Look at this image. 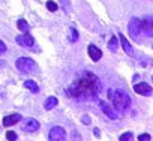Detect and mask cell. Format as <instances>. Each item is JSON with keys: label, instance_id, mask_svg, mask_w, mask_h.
I'll return each instance as SVG.
<instances>
[{"label": "cell", "instance_id": "obj_1", "mask_svg": "<svg viewBox=\"0 0 153 141\" xmlns=\"http://www.w3.org/2000/svg\"><path fill=\"white\" fill-rule=\"evenodd\" d=\"M101 87H102V84H101V80L98 78V75H95L90 70H84L69 86L68 95L78 101H92L99 95Z\"/></svg>", "mask_w": 153, "mask_h": 141}, {"label": "cell", "instance_id": "obj_2", "mask_svg": "<svg viewBox=\"0 0 153 141\" xmlns=\"http://www.w3.org/2000/svg\"><path fill=\"white\" fill-rule=\"evenodd\" d=\"M108 96L113 101V105H114V110L116 111L122 113V111H126V110L131 108V98H129V95L125 90H120V89H117L114 92L110 90L108 92Z\"/></svg>", "mask_w": 153, "mask_h": 141}, {"label": "cell", "instance_id": "obj_3", "mask_svg": "<svg viewBox=\"0 0 153 141\" xmlns=\"http://www.w3.org/2000/svg\"><path fill=\"white\" fill-rule=\"evenodd\" d=\"M15 66L20 72L23 74H30L36 69V63L30 59V57H20L17 62H15Z\"/></svg>", "mask_w": 153, "mask_h": 141}, {"label": "cell", "instance_id": "obj_4", "mask_svg": "<svg viewBox=\"0 0 153 141\" xmlns=\"http://www.w3.org/2000/svg\"><path fill=\"white\" fill-rule=\"evenodd\" d=\"M128 30H129V35H131L132 38H138L140 33L143 32V30H141V20L137 18V17L131 18V20H129V24H128Z\"/></svg>", "mask_w": 153, "mask_h": 141}, {"label": "cell", "instance_id": "obj_5", "mask_svg": "<svg viewBox=\"0 0 153 141\" xmlns=\"http://www.w3.org/2000/svg\"><path fill=\"white\" fill-rule=\"evenodd\" d=\"M48 140L50 141H66V132L62 126H54L51 128L50 134H48Z\"/></svg>", "mask_w": 153, "mask_h": 141}, {"label": "cell", "instance_id": "obj_6", "mask_svg": "<svg viewBox=\"0 0 153 141\" xmlns=\"http://www.w3.org/2000/svg\"><path fill=\"white\" fill-rule=\"evenodd\" d=\"M141 30L144 32L146 36H153V17L146 15L141 20Z\"/></svg>", "mask_w": 153, "mask_h": 141}, {"label": "cell", "instance_id": "obj_7", "mask_svg": "<svg viewBox=\"0 0 153 141\" xmlns=\"http://www.w3.org/2000/svg\"><path fill=\"white\" fill-rule=\"evenodd\" d=\"M39 122L36 120V119H24V122H23V131H26V132H29V134H33V132H36L38 129H39Z\"/></svg>", "mask_w": 153, "mask_h": 141}, {"label": "cell", "instance_id": "obj_8", "mask_svg": "<svg viewBox=\"0 0 153 141\" xmlns=\"http://www.w3.org/2000/svg\"><path fill=\"white\" fill-rule=\"evenodd\" d=\"M99 107H101L102 113H104L108 119H111V120H116V119H117V111H116L114 108H111L105 101H101V102H99Z\"/></svg>", "mask_w": 153, "mask_h": 141}, {"label": "cell", "instance_id": "obj_9", "mask_svg": "<svg viewBox=\"0 0 153 141\" xmlns=\"http://www.w3.org/2000/svg\"><path fill=\"white\" fill-rule=\"evenodd\" d=\"M134 90H135V93L143 95V96H150L152 95V87L147 83H138V84H135L134 86Z\"/></svg>", "mask_w": 153, "mask_h": 141}, {"label": "cell", "instance_id": "obj_10", "mask_svg": "<svg viewBox=\"0 0 153 141\" xmlns=\"http://www.w3.org/2000/svg\"><path fill=\"white\" fill-rule=\"evenodd\" d=\"M17 44L18 45H21V47H33L35 45V39L30 36V35H20V36H17Z\"/></svg>", "mask_w": 153, "mask_h": 141}, {"label": "cell", "instance_id": "obj_11", "mask_svg": "<svg viewBox=\"0 0 153 141\" xmlns=\"http://www.w3.org/2000/svg\"><path fill=\"white\" fill-rule=\"evenodd\" d=\"M87 53H89V57H90L93 62H98V60H101V57H102V51H101L96 45H93V44L89 45Z\"/></svg>", "mask_w": 153, "mask_h": 141}, {"label": "cell", "instance_id": "obj_12", "mask_svg": "<svg viewBox=\"0 0 153 141\" xmlns=\"http://www.w3.org/2000/svg\"><path fill=\"white\" fill-rule=\"evenodd\" d=\"M21 114H11V116H5L3 117V126H12V125H17L18 122H21Z\"/></svg>", "mask_w": 153, "mask_h": 141}, {"label": "cell", "instance_id": "obj_13", "mask_svg": "<svg viewBox=\"0 0 153 141\" xmlns=\"http://www.w3.org/2000/svg\"><path fill=\"white\" fill-rule=\"evenodd\" d=\"M119 39H120V42H122V47H123L125 53H126L128 56H134V48L131 47V44L128 42V39H126L122 33H119Z\"/></svg>", "mask_w": 153, "mask_h": 141}, {"label": "cell", "instance_id": "obj_14", "mask_svg": "<svg viewBox=\"0 0 153 141\" xmlns=\"http://www.w3.org/2000/svg\"><path fill=\"white\" fill-rule=\"evenodd\" d=\"M57 98L56 96H50V98H47L45 99V102H44V108L45 110H53L56 105H57Z\"/></svg>", "mask_w": 153, "mask_h": 141}, {"label": "cell", "instance_id": "obj_15", "mask_svg": "<svg viewBox=\"0 0 153 141\" xmlns=\"http://www.w3.org/2000/svg\"><path fill=\"white\" fill-rule=\"evenodd\" d=\"M117 48H119V39H117V36H111L108 41V50L111 53H116Z\"/></svg>", "mask_w": 153, "mask_h": 141}, {"label": "cell", "instance_id": "obj_16", "mask_svg": "<svg viewBox=\"0 0 153 141\" xmlns=\"http://www.w3.org/2000/svg\"><path fill=\"white\" fill-rule=\"evenodd\" d=\"M24 87H26L27 90L33 92V93H38V92H39V87H38V84H36L35 81H32V80H26V81H24Z\"/></svg>", "mask_w": 153, "mask_h": 141}, {"label": "cell", "instance_id": "obj_17", "mask_svg": "<svg viewBox=\"0 0 153 141\" xmlns=\"http://www.w3.org/2000/svg\"><path fill=\"white\" fill-rule=\"evenodd\" d=\"M17 26H18V29L23 32V35H26V33L29 32V29H30V27H29V23H27L26 20H23V18H21V20H18Z\"/></svg>", "mask_w": 153, "mask_h": 141}, {"label": "cell", "instance_id": "obj_18", "mask_svg": "<svg viewBox=\"0 0 153 141\" xmlns=\"http://www.w3.org/2000/svg\"><path fill=\"white\" fill-rule=\"evenodd\" d=\"M69 41L71 42H76V41H78V32H76V29L74 26L69 27Z\"/></svg>", "mask_w": 153, "mask_h": 141}, {"label": "cell", "instance_id": "obj_19", "mask_svg": "<svg viewBox=\"0 0 153 141\" xmlns=\"http://www.w3.org/2000/svg\"><path fill=\"white\" fill-rule=\"evenodd\" d=\"M47 8H48V11H51V12H56V11L59 9V6L53 2V0H48V2H47Z\"/></svg>", "mask_w": 153, "mask_h": 141}, {"label": "cell", "instance_id": "obj_20", "mask_svg": "<svg viewBox=\"0 0 153 141\" xmlns=\"http://www.w3.org/2000/svg\"><path fill=\"white\" fill-rule=\"evenodd\" d=\"M131 140H132V132H125L119 138V141H131Z\"/></svg>", "mask_w": 153, "mask_h": 141}, {"label": "cell", "instance_id": "obj_21", "mask_svg": "<svg viewBox=\"0 0 153 141\" xmlns=\"http://www.w3.org/2000/svg\"><path fill=\"white\" fill-rule=\"evenodd\" d=\"M71 137H72V141H81V135L78 131H72Z\"/></svg>", "mask_w": 153, "mask_h": 141}, {"label": "cell", "instance_id": "obj_22", "mask_svg": "<svg viewBox=\"0 0 153 141\" xmlns=\"http://www.w3.org/2000/svg\"><path fill=\"white\" fill-rule=\"evenodd\" d=\"M6 138H8L9 141H15V140H17V134L12 132V131H8V132H6Z\"/></svg>", "mask_w": 153, "mask_h": 141}, {"label": "cell", "instance_id": "obj_23", "mask_svg": "<svg viewBox=\"0 0 153 141\" xmlns=\"http://www.w3.org/2000/svg\"><path fill=\"white\" fill-rule=\"evenodd\" d=\"M138 140H140V141H150V135H149V134H141V135L138 137Z\"/></svg>", "mask_w": 153, "mask_h": 141}, {"label": "cell", "instance_id": "obj_24", "mask_svg": "<svg viewBox=\"0 0 153 141\" xmlns=\"http://www.w3.org/2000/svg\"><path fill=\"white\" fill-rule=\"evenodd\" d=\"M0 50H2V51H0V53H6V45H5V42L3 41H0Z\"/></svg>", "mask_w": 153, "mask_h": 141}, {"label": "cell", "instance_id": "obj_25", "mask_svg": "<svg viewBox=\"0 0 153 141\" xmlns=\"http://www.w3.org/2000/svg\"><path fill=\"white\" fill-rule=\"evenodd\" d=\"M81 120H83V123H84V125H90V117H89V116H83V119H81Z\"/></svg>", "mask_w": 153, "mask_h": 141}, {"label": "cell", "instance_id": "obj_26", "mask_svg": "<svg viewBox=\"0 0 153 141\" xmlns=\"http://www.w3.org/2000/svg\"><path fill=\"white\" fill-rule=\"evenodd\" d=\"M93 134H95L96 137H101V131H99V129H93Z\"/></svg>", "mask_w": 153, "mask_h": 141}]
</instances>
